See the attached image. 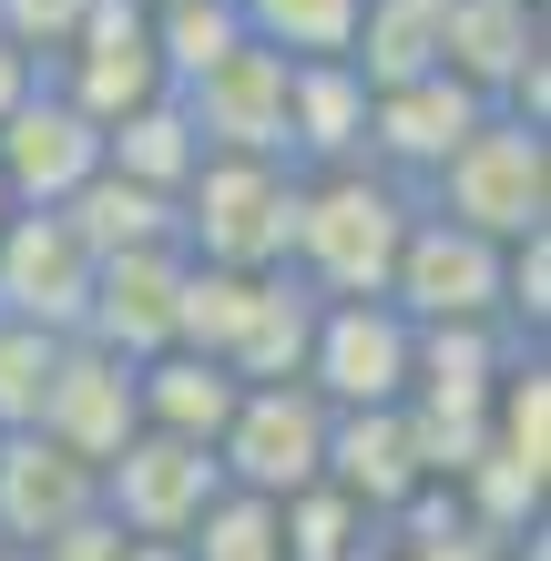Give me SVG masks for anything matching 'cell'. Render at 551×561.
Returning <instances> with one entry per match:
<instances>
[{"mask_svg":"<svg viewBox=\"0 0 551 561\" xmlns=\"http://www.w3.org/2000/svg\"><path fill=\"white\" fill-rule=\"evenodd\" d=\"M174 103H184V123H194L205 153H276L286 163V51L236 42L194 82H174Z\"/></svg>","mask_w":551,"mask_h":561,"instance_id":"12","label":"cell"},{"mask_svg":"<svg viewBox=\"0 0 551 561\" xmlns=\"http://www.w3.org/2000/svg\"><path fill=\"white\" fill-rule=\"evenodd\" d=\"M174 236L194 266H286L297 236V163L276 153H205L174 194Z\"/></svg>","mask_w":551,"mask_h":561,"instance_id":"3","label":"cell"},{"mask_svg":"<svg viewBox=\"0 0 551 561\" xmlns=\"http://www.w3.org/2000/svg\"><path fill=\"white\" fill-rule=\"evenodd\" d=\"M358 11L368 0H236L245 42H266L286 61H337L347 42H358Z\"/></svg>","mask_w":551,"mask_h":561,"instance_id":"25","label":"cell"},{"mask_svg":"<svg viewBox=\"0 0 551 561\" xmlns=\"http://www.w3.org/2000/svg\"><path fill=\"white\" fill-rule=\"evenodd\" d=\"M328 409H399L418 378V327L388 296H317L307 327V368H297Z\"/></svg>","mask_w":551,"mask_h":561,"instance_id":"4","label":"cell"},{"mask_svg":"<svg viewBox=\"0 0 551 561\" xmlns=\"http://www.w3.org/2000/svg\"><path fill=\"white\" fill-rule=\"evenodd\" d=\"M418 194L378 163H328V174H297V236H286V276L307 296H388Z\"/></svg>","mask_w":551,"mask_h":561,"instance_id":"1","label":"cell"},{"mask_svg":"<svg viewBox=\"0 0 551 561\" xmlns=\"http://www.w3.org/2000/svg\"><path fill=\"white\" fill-rule=\"evenodd\" d=\"M103 174V123H92L61 82L31 72V92L0 113V184L21 205H72V194Z\"/></svg>","mask_w":551,"mask_h":561,"instance_id":"11","label":"cell"},{"mask_svg":"<svg viewBox=\"0 0 551 561\" xmlns=\"http://www.w3.org/2000/svg\"><path fill=\"white\" fill-rule=\"evenodd\" d=\"M378 541V520L347 501V490H297V501H286V561H358Z\"/></svg>","mask_w":551,"mask_h":561,"instance_id":"26","label":"cell"},{"mask_svg":"<svg viewBox=\"0 0 551 561\" xmlns=\"http://www.w3.org/2000/svg\"><path fill=\"white\" fill-rule=\"evenodd\" d=\"M491 113L460 72H409V82H378L368 92V163L378 174H399L409 194L439 174L449 153H460V134Z\"/></svg>","mask_w":551,"mask_h":561,"instance_id":"13","label":"cell"},{"mask_svg":"<svg viewBox=\"0 0 551 561\" xmlns=\"http://www.w3.org/2000/svg\"><path fill=\"white\" fill-rule=\"evenodd\" d=\"M42 439H61L72 459H103L144 428V399H134V357H113V347H92V337H61V368H51V388H42Z\"/></svg>","mask_w":551,"mask_h":561,"instance_id":"14","label":"cell"},{"mask_svg":"<svg viewBox=\"0 0 551 561\" xmlns=\"http://www.w3.org/2000/svg\"><path fill=\"white\" fill-rule=\"evenodd\" d=\"M0 561H42V551H11V541H0Z\"/></svg>","mask_w":551,"mask_h":561,"instance_id":"31","label":"cell"},{"mask_svg":"<svg viewBox=\"0 0 551 561\" xmlns=\"http://www.w3.org/2000/svg\"><path fill=\"white\" fill-rule=\"evenodd\" d=\"M51 368H61V337H51V327H11V317H0V428H31V419H42Z\"/></svg>","mask_w":551,"mask_h":561,"instance_id":"27","label":"cell"},{"mask_svg":"<svg viewBox=\"0 0 551 561\" xmlns=\"http://www.w3.org/2000/svg\"><path fill=\"white\" fill-rule=\"evenodd\" d=\"M134 399H144V428L215 449L236 399H245V378L225 368V357H205V347H153V357H134Z\"/></svg>","mask_w":551,"mask_h":561,"instance_id":"19","label":"cell"},{"mask_svg":"<svg viewBox=\"0 0 551 561\" xmlns=\"http://www.w3.org/2000/svg\"><path fill=\"white\" fill-rule=\"evenodd\" d=\"M286 163L328 174V163H368V72L358 61H286Z\"/></svg>","mask_w":551,"mask_h":561,"instance_id":"18","label":"cell"},{"mask_svg":"<svg viewBox=\"0 0 551 561\" xmlns=\"http://www.w3.org/2000/svg\"><path fill=\"white\" fill-rule=\"evenodd\" d=\"M418 205L449 215V225H470V236H491V245L541 236L551 225V123H521V113L491 103L460 134V153L418 184Z\"/></svg>","mask_w":551,"mask_h":561,"instance_id":"2","label":"cell"},{"mask_svg":"<svg viewBox=\"0 0 551 561\" xmlns=\"http://www.w3.org/2000/svg\"><path fill=\"white\" fill-rule=\"evenodd\" d=\"M174 317H184V245L92 255V307H82V337L92 347L153 357V347H174Z\"/></svg>","mask_w":551,"mask_h":561,"instance_id":"15","label":"cell"},{"mask_svg":"<svg viewBox=\"0 0 551 561\" xmlns=\"http://www.w3.org/2000/svg\"><path fill=\"white\" fill-rule=\"evenodd\" d=\"M347 61L368 72V92L378 82H409V72H439V0H368Z\"/></svg>","mask_w":551,"mask_h":561,"instance_id":"23","label":"cell"},{"mask_svg":"<svg viewBox=\"0 0 551 561\" xmlns=\"http://www.w3.org/2000/svg\"><path fill=\"white\" fill-rule=\"evenodd\" d=\"M82 11H92V0H0V42H11L31 72H42V61L82 31Z\"/></svg>","mask_w":551,"mask_h":561,"instance_id":"28","label":"cell"},{"mask_svg":"<svg viewBox=\"0 0 551 561\" xmlns=\"http://www.w3.org/2000/svg\"><path fill=\"white\" fill-rule=\"evenodd\" d=\"M103 163H113L123 184L184 194V174L205 163V144H194V123H184L174 92H153V103H134V113H113V123H103Z\"/></svg>","mask_w":551,"mask_h":561,"instance_id":"21","label":"cell"},{"mask_svg":"<svg viewBox=\"0 0 551 561\" xmlns=\"http://www.w3.org/2000/svg\"><path fill=\"white\" fill-rule=\"evenodd\" d=\"M61 215H72V236H82L92 255H134V245H184V236H174V194H153V184H123L113 163H103V174H92V184H82V194H72Z\"/></svg>","mask_w":551,"mask_h":561,"instance_id":"22","label":"cell"},{"mask_svg":"<svg viewBox=\"0 0 551 561\" xmlns=\"http://www.w3.org/2000/svg\"><path fill=\"white\" fill-rule=\"evenodd\" d=\"M388 307L409 327H501V245L418 205L388 266Z\"/></svg>","mask_w":551,"mask_h":561,"instance_id":"8","label":"cell"},{"mask_svg":"<svg viewBox=\"0 0 551 561\" xmlns=\"http://www.w3.org/2000/svg\"><path fill=\"white\" fill-rule=\"evenodd\" d=\"M21 92H31V61H21L11 42H0V113H11V103H21Z\"/></svg>","mask_w":551,"mask_h":561,"instance_id":"29","label":"cell"},{"mask_svg":"<svg viewBox=\"0 0 551 561\" xmlns=\"http://www.w3.org/2000/svg\"><path fill=\"white\" fill-rule=\"evenodd\" d=\"M439 72H460L480 103L551 123V31L541 0H439Z\"/></svg>","mask_w":551,"mask_h":561,"instance_id":"5","label":"cell"},{"mask_svg":"<svg viewBox=\"0 0 551 561\" xmlns=\"http://www.w3.org/2000/svg\"><path fill=\"white\" fill-rule=\"evenodd\" d=\"M184 561H286V501H266V490H236V480H225L215 501L194 511Z\"/></svg>","mask_w":551,"mask_h":561,"instance_id":"24","label":"cell"},{"mask_svg":"<svg viewBox=\"0 0 551 561\" xmlns=\"http://www.w3.org/2000/svg\"><path fill=\"white\" fill-rule=\"evenodd\" d=\"M42 82H61L92 123H113V113L153 103V92H174V82H164V51H153V11H144V0H92L82 31L42 61Z\"/></svg>","mask_w":551,"mask_h":561,"instance_id":"9","label":"cell"},{"mask_svg":"<svg viewBox=\"0 0 551 561\" xmlns=\"http://www.w3.org/2000/svg\"><path fill=\"white\" fill-rule=\"evenodd\" d=\"M144 11H174V0H144Z\"/></svg>","mask_w":551,"mask_h":561,"instance_id":"32","label":"cell"},{"mask_svg":"<svg viewBox=\"0 0 551 561\" xmlns=\"http://www.w3.org/2000/svg\"><path fill=\"white\" fill-rule=\"evenodd\" d=\"M480 459H491V470H510L521 490L551 480V357H541V347H521V357L501 368L491 428H480Z\"/></svg>","mask_w":551,"mask_h":561,"instance_id":"20","label":"cell"},{"mask_svg":"<svg viewBox=\"0 0 551 561\" xmlns=\"http://www.w3.org/2000/svg\"><path fill=\"white\" fill-rule=\"evenodd\" d=\"M11 215H21V194H11V184H0V225H11Z\"/></svg>","mask_w":551,"mask_h":561,"instance_id":"30","label":"cell"},{"mask_svg":"<svg viewBox=\"0 0 551 561\" xmlns=\"http://www.w3.org/2000/svg\"><path fill=\"white\" fill-rule=\"evenodd\" d=\"M92 501V459H72L42 428H0V541L11 551H42L51 531H72Z\"/></svg>","mask_w":551,"mask_h":561,"instance_id":"16","label":"cell"},{"mask_svg":"<svg viewBox=\"0 0 551 561\" xmlns=\"http://www.w3.org/2000/svg\"><path fill=\"white\" fill-rule=\"evenodd\" d=\"M215 490H225L215 449L205 439H164V428H134V439L92 470V501H103V520L123 541H184Z\"/></svg>","mask_w":551,"mask_h":561,"instance_id":"7","label":"cell"},{"mask_svg":"<svg viewBox=\"0 0 551 561\" xmlns=\"http://www.w3.org/2000/svg\"><path fill=\"white\" fill-rule=\"evenodd\" d=\"M328 490H347L368 520L409 511L429 490V459H418L409 409H328Z\"/></svg>","mask_w":551,"mask_h":561,"instance_id":"17","label":"cell"},{"mask_svg":"<svg viewBox=\"0 0 551 561\" xmlns=\"http://www.w3.org/2000/svg\"><path fill=\"white\" fill-rule=\"evenodd\" d=\"M215 470L236 490H266V501L317 490L328 480V399L307 378H245V399L215 439Z\"/></svg>","mask_w":551,"mask_h":561,"instance_id":"6","label":"cell"},{"mask_svg":"<svg viewBox=\"0 0 551 561\" xmlns=\"http://www.w3.org/2000/svg\"><path fill=\"white\" fill-rule=\"evenodd\" d=\"M82 307H92V245L72 236L61 205H21L0 225V317L82 337Z\"/></svg>","mask_w":551,"mask_h":561,"instance_id":"10","label":"cell"}]
</instances>
